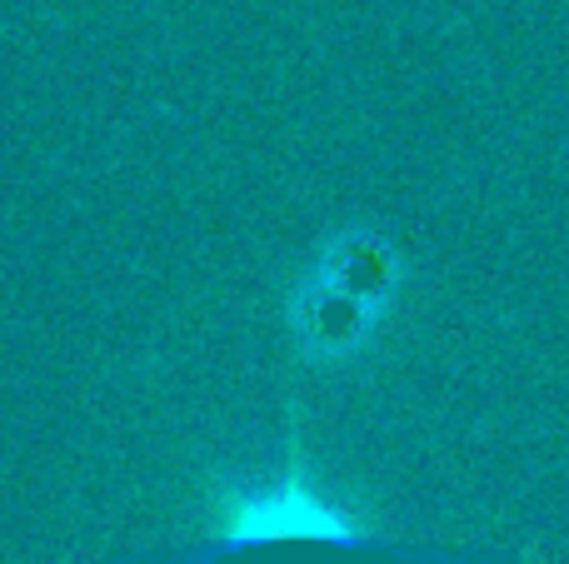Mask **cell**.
I'll list each match as a JSON object with an SVG mask.
<instances>
[{
	"mask_svg": "<svg viewBox=\"0 0 569 564\" xmlns=\"http://www.w3.org/2000/svg\"><path fill=\"white\" fill-rule=\"evenodd\" d=\"M120 564H505V555L375 535L345 515H330L300 490H280L260 505H246L220 535L126 555Z\"/></svg>",
	"mask_w": 569,
	"mask_h": 564,
	"instance_id": "cell-1",
	"label": "cell"
}]
</instances>
